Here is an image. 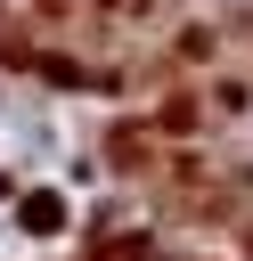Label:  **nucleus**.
Instances as JSON below:
<instances>
[{"mask_svg":"<svg viewBox=\"0 0 253 261\" xmlns=\"http://www.w3.org/2000/svg\"><path fill=\"white\" fill-rule=\"evenodd\" d=\"M16 220H24V228H33V237H57V228H65V220H73V212H65V204H57V196H49V188H33V204H16Z\"/></svg>","mask_w":253,"mask_h":261,"instance_id":"f257e3e1","label":"nucleus"}]
</instances>
